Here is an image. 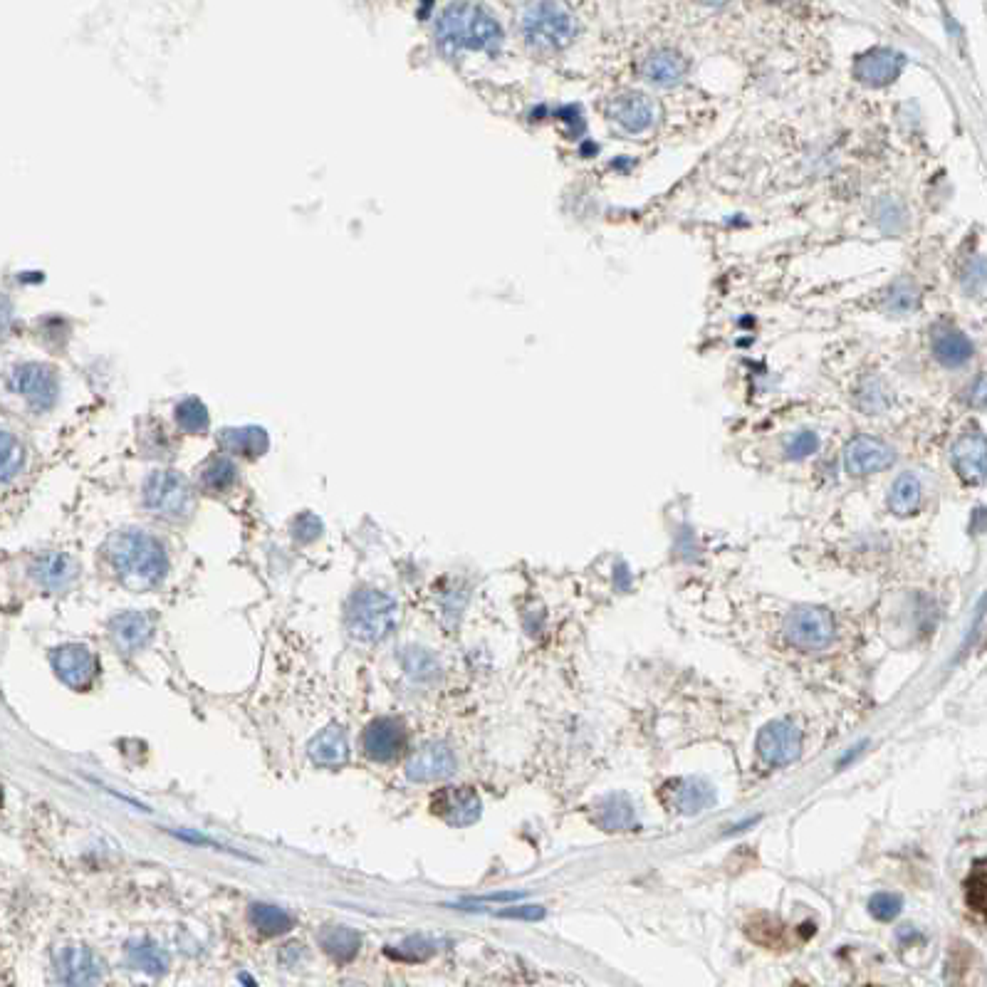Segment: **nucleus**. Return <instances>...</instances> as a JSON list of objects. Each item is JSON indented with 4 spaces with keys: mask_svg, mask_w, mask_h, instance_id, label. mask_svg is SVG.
<instances>
[{
    "mask_svg": "<svg viewBox=\"0 0 987 987\" xmlns=\"http://www.w3.org/2000/svg\"><path fill=\"white\" fill-rule=\"evenodd\" d=\"M109 564L129 589H151L164 582L169 555L156 537L144 530H122L104 547Z\"/></svg>",
    "mask_w": 987,
    "mask_h": 987,
    "instance_id": "f257e3e1",
    "label": "nucleus"
},
{
    "mask_svg": "<svg viewBox=\"0 0 987 987\" xmlns=\"http://www.w3.org/2000/svg\"><path fill=\"white\" fill-rule=\"evenodd\" d=\"M436 40L446 55L463 50L495 52L503 45V30L483 5L453 3L436 18Z\"/></svg>",
    "mask_w": 987,
    "mask_h": 987,
    "instance_id": "f03ea898",
    "label": "nucleus"
},
{
    "mask_svg": "<svg viewBox=\"0 0 987 987\" xmlns=\"http://www.w3.org/2000/svg\"><path fill=\"white\" fill-rule=\"evenodd\" d=\"M399 607L391 597L376 589H359L349 602L347 629L362 644H376L386 639L396 626Z\"/></svg>",
    "mask_w": 987,
    "mask_h": 987,
    "instance_id": "7ed1b4c3",
    "label": "nucleus"
},
{
    "mask_svg": "<svg viewBox=\"0 0 987 987\" xmlns=\"http://www.w3.org/2000/svg\"><path fill=\"white\" fill-rule=\"evenodd\" d=\"M522 33L537 50H562L574 40L577 25L564 5L535 3L522 13Z\"/></svg>",
    "mask_w": 987,
    "mask_h": 987,
    "instance_id": "20e7f679",
    "label": "nucleus"
},
{
    "mask_svg": "<svg viewBox=\"0 0 987 987\" xmlns=\"http://www.w3.org/2000/svg\"><path fill=\"white\" fill-rule=\"evenodd\" d=\"M144 505L164 520H186L193 513L191 483L176 470H156L144 483Z\"/></svg>",
    "mask_w": 987,
    "mask_h": 987,
    "instance_id": "39448f33",
    "label": "nucleus"
},
{
    "mask_svg": "<svg viewBox=\"0 0 987 987\" xmlns=\"http://www.w3.org/2000/svg\"><path fill=\"white\" fill-rule=\"evenodd\" d=\"M785 636L792 646L799 651H822L837 636V626H834L832 611L822 607H795L785 616Z\"/></svg>",
    "mask_w": 987,
    "mask_h": 987,
    "instance_id": "423d86ee",
    "label": "nucleus"
},
{
    "mask_svg": "<svg viewBox=\"0 0 987 987\" xmlns=\"http://www.w3.org/2000/svg\"><path fill=\"white\" fill-rule=\"evenodd\" d=\"M10 389L28 404L30 411L47 414L57 404L60 381H57L55 372L50 367H45V364L25 362L18 364L13 369V374H10Z\"/></svg>",
    "mask_w": 987,
    "mask_h": 987,
    "instance_id": "0eeeda50",
    "label": "nucleus"
},
{
    "mask_svg": "<svg viewBox=\"0 0 987 987\" xmlns=\"http://www.w3.org/2000/svg\"><path fill=\"white\" fill-rule=\"evenodd\" d=\"M757 755L770 767H787L802 755V733L792 720H770L757 735Z\"/></svg>",
    "mask_w": 987,
    "mask_h": 987,
    "instance_id": "6e6552de",
    "label": "nucleus"
},
{
    "mask_svg": "<svg viewBox=\"0 0 987 987\" xmlns=\"http://www.w3.org/2000/svg\"><path fill=\"white\" fill-rule=\"evenodd\" d=\"M715 787L703 777H678L663 785V802L671 812L683 817H696L715 804Z\"/></svg>",
    "mask_w": 987,
    "mask_h": 987,
    "instance_id": "1a4fd4ad",
    "label": "nucleus"
},
{
    "mask_svg": "<svg viewBox=\"0 0 987 987\" xmlns=\"http://www.w3.org/2000/svg\"><path fill=\"white\" fill-rule=\"evenodd\" d=\"M102 960L82 945H70L55 955V975L65 987H94L102 980Z\"/></svg>",
    "mask_w": 987,
    "mask_h": 987,
    "instance_id": "9d476101",
    "label": "nucleus"
},
{
    "mask_svg": "<svg viewBox=\"0 0 987 987\" xmlns=\"http://www.w3.org/2000/svg\"><path fill=\"white\" fill-rule=\"evenodd\" d=\"M893 461H896L893 448L889 443L879 441V438L856 436L844 448V468L854 478H864V475L886 470L893 466Z\"/></svg>",
    "mask_w": 987,
    "mask_h": 987,
    "instance_id": "9b49d317",
    "label": "nucleus"
},
{
    "mask_svg": "<svg viewBox=\"0 0 987 987\" xmlns=\"http://www.w3.org/2000/svg\"><path fill=\"white\" fill-rule=\"evenodd\" d=\"M52 668H55L57 678L62 683H67L75 691H85L97 676V658L87 646L65 644L52 651Z\"/></svg>",
    "mask_w": 987,
    "mask_h": 987,
    "instance_id": "f8f14e48",
    "label": "nucleus"
},
{
    "mask_svg": "<svg viewBox=\"0 0 987 987\" xmlns=\"http://www.w3.org/2000/svg\"><path fill=\"white\" fill-rule=\"evenodd\" d=\"M431 812L451 827H470L480 819L483 802L470 787H446L431 799Z\"/></svg>",
    "mask_w": 987,
    "mask_h": 987,
    "instance_id": "ddd939ff",
    "label": "nucleus"
},
{
    "mask_svg": "<svg viewBox=\"0 0 987 987\" xmlns=\"http://www.w3.org/2000/svg\"><path fill=\"white\" fill-rule=\"evenodd\" d=\"M950 461L955 473L968 485H980L987 480V436L980 431H968L950 448Z\"/></svg>",
    "mask_w": 987,
    "mask_h": 987,
    "instance_id": "4468645a",
    "label": "nucleus"
},
{
    "mask_svg": "<svg viewBox=\"0 0 987 987\" xmlns=\"http://www.w3.org/2000/svg\"><path fill=\"white\" fill-rule=\"evenodd\" d=\"M906 57L891 47H876L864 52L854 62V77L866 87H886L901 75Z\"/></svg>",
    "mask_w": 987,
    "mask_h": 987,
    "instance_id": "2eb2a0df",
    "label": "nucleus"
},
{
    "mask_svg": "<svg viewBox=\"0 0 987 987\" xmlns=\"http://www.w3.org/2000/svg\"><path fill=\"white\" fill-rule=\"evenodd\" d=\"M456 772V757L453 750L443 743L421 745L406 762V775L414 782L446 780Z\"/></svg>",
    "mask_w": 987,
    "mask_h": 987,
    "instance_id": "dca6fc26",
    "label": "nucleus"
},
{
    "mask_svg": "<svg viewBox=\"0 0 987 987\" xmlns=\"http://www.w3.org/2000/svg\"><path fill=\"white\" fill-rule=\"evenodd\" d=\"M77 574H80V564L65 552H45L30 564V577L50 592H62V589L72 587Z\"/></svg>",
    "mask_w": 987,
    "mask_h": 987,
    "instance_id": "f3484780",
    "label": "nucleus"
},
{
    "mask_svg": "<svg viewBox=\"0 0 987 987\" xmlns=\"http://www.w3.org/2000/svg\"><path fill=\"white\" fill-rule=\"evenodd\" d=\"M406 730L399 720L379 718L364 733V752L376 762H389L404 752Z\"/></svg>",
    "mask_w": 987,
    "mask_h": 987,
    "instance_id": "a211bd4d",
    "label": "nucleus"
},
{
    "mask_svg": "<svg viewBox=\"0 0 987 987\" xmlns=\"http://www.w3.org/2000/svg\"><path fill=\"white\" fill-rule=\"evenodd\" d=\"M609 114H611V119H614V122L629 134L646 132V129L654 124V117H656L654 104H651L649 99H646L644 94H639V92H629V94H621V97H616L614 102H611Z\"/></svg>",
    "mask_w": 987,
    "mask_h": 987,
    "instance_id": "6ab92c4d",
    "label": "nucleus"
},
{
    "mask_svg": "<svg viewBox=\"0 0 987 987\" xmlns=\"http://www.w3.org/2000/svg\"><path fill=\"white\" fill-rule=\"evenodd\" d=\"M688 72V60L676 50H668V47H661V50L651 52V55L644 57L641 62V77L651 85L658 87H671L676 82H681Z\"/></svg>",
    "mask_w": 987,
    "mask_h": 987,
    "instance_id": "aec40b11",
    "label": "nucleus"
},
{
    "mask_svg": "<svg viewBox=\"0 0 987 987\" xmlns=\"http://www.w3.org/2000/svg\"><path fill=\"white\" fill-rule=\"evenodd\" d=\"M151 634H154V621L146 614L129 611V614L117 616L112 621V639L124 654H134V651L144 649L151 641Z\"/></svg>",
    "mask_w": 987,
    "mask_h": 987,
    "instance_id": "412c9836",
    "label": "nucleus"
},
{
    "mask_svg": "<svg viewBox=\"0 0 987 987\" xmlns=\"http://www.w3.org/2000/svg\"><path fill=\"white\" fill-rule=\"evenodd\" d=\"M931 344L938 362L950 369L963 367V364H968L970 357H973V342H970L963 332H958V329L953 327L936 329Z\"/></svg>",
    "mask_w": 987,
    "mask_h": 987,
    "instance_id": "4be33fe9",
    "label": "nucleus"
},
{
    "mask_svg": "<svg viewBox=\"0 0 987 987\" xmlns=\"http://www.w3.org/2000/svg\"><path fill=\"white\" fill-rule=\"evenodd\" d=\"M594 819L604 832H631L636 827V809L624 792H614L599 799Z\"/></svg>",
    "mask_w": 987,
    "mask_h": 987,
    "instance_id": "5701e85b",
    "label": "nucleus"
},
{
    "mask_svg": "<svg viewBox=\"0 0 987 987\" xmlns=\"http://www.w3.org/2000/svg\"><path fill=\"white\" fill-rule=\"evenodd\" d=\"M310 757L320 767H342L349 760L347 735L339 725H329L310 743Z\"/></svg>",
    "mask_w": 987,
    "mask_h": 987,
    "instance_id": "b1692460",
    "label": "nucleus"
},
{
    "mask_svg": "<svg viewBox=\"0 0 987 987\" xmlns=\"http://www.w3.org/2000/svg\"><path fill=\"white\" fill-rule=\"evenodd\" d=\"M921 498H923L921 480H918L913 473H901L891 485V493H889L891 513L898 517L913 515L918 508H921Z\"/></svg>",
    "mask_w": 987,
    "mask_h": 987,
    "instance_id": "393cba45",
    "label": "nucleus"
},
{
    "mask_svg": "<svg viewBox=\"0 0 987 987\" xmlns=\"http://www.w3.org/2000/svg\"><path fill=\"white\" fill-rule=\"evenodd\" d=\"M250 921H253L255 931L263 933V936L268 938L282 936V933H287L292 926H295L290 913L273 906V903H255V906L250 908Z\"/></svg>",
    "mask_w": 987,
    "mask_h": 987,
    "instance_id": "a878e982",
    "label": "nucleus"
},
{
    "mask_svg": "<svg viewBox=\"0 0 987 987\" xmlns=\"http://www.w3.org/2000/svg\"><path fill=\"white\" fill-rule=\"evenodd\" d=\"M320 943H322V948H325L327 955H332L334 960H342V963H347V960H352L354 955H357L359 945H362V938H359V933L352 931V928L332 926V928H325V931H322Z\"/></svg>",
    "mask_w": 987,
    "mask_h": 987,
    "instance_id": "bb28decb",
    "label": "nucleus"
},
{
    "mask_svg": "<svg viewBox=\"0 0 987 987\" xmlns=\"http://www.w3.org/2000/svg\"><path fill=\"white\" fill-rule=\"evenodd\" d=\"M129 963L146 975H164L169 970V955L151 940H137L129 945Z\"/></svg>",
    "mask_w": 987,
    "mask_h": 987,
    "instance_id": "cd10ccee",
    "label": "nucleus"
},
{
    "mask_svg": "<svg viewBox=\"0 0 987 987\" xmlns=\"http://www.w3.org/2000/svg\"><path fill=\"white\" fill-rule=\"evenodd\" d=\"M223 448L228 453H238V456L255 458L268 448V438L260 428H238V431H223L221 436Z\"/></svg>",
    "mask_w": 987,
    "mask_h": 987,
    "instance_id": "c85d7f7f",
    "label": "nucleus"
},
{
    "mask_svg": "<svg viewBox=\"0 0 987 987\" xmlns=\"http://www.w3.org/2000/svg\"><path fill=\"white\" fill-rule=\"evenodd\" d=\"M235 480H238V468L228 458H211L201 468V485L211 493H223V490L233 488Z\"/></svg>",
    "mask_w": 987,
    "mask_h": 987,
    "instance_id": "c756f323",
    "label": "nucleus"
},
{
    "mask_svg": "<svg viewBox=\"0 0 987 987\" xmlns=\"http://www.w3.org/2000/svg\"><path fill=\"white\" fill-rule=\"evenodd\" d=\"M965 891H968L970 908L987 918V859H980L970 869L968 881H965Z\"/></svg>",
    "mask_w": 987,
    "mask_h": 987,
    "instance_id": "7c9ffc66",
    "label": "nucleus"
},
{
    "mask_svg": "<svg viewBox=\"0 0 987 987\" xmlns=\"http://www.w3.org/2000/svg\"><path fill=\"white\" fill-rule=\"evenodd\" d=\"M25 446L20 443L18 436H13V431L5 428L3 431V483L8 485L15 475H20V470L25 466Z\"/></svg>",
    "mask_w": 987,
    "mask_h": 987,
    "instance_id": "2f4dec72",
    "label": "nucleus"
},
{
    "mask_svg": "<svg viewBox=\"0 0 987 987\" xmlns=\"http://www.w3.org/2000/svg\"><path fill=\"white\" fill-rule=\"evenodd\" d=\"M176 423L186 433H203L208 428V411L198 399H186L176 406Z\"/></svg>",
    "mask_w": 987,
    "mask_h": 987,
    "instance_id": "473e14b6",
    "label": "nucleus"
},
{
    "mask_svg": "<svg viewBox=\"0 0 987 987\" xmlns=\"http://www.w3.org/2000/svg\"><path fill=\"white\" fill-rule=\"evenodd\" d=\"M903 898L898 893L879 891L869 898V913L881 923H891L901 916Z\"/></svg>",
    "mask_w": 987,
    "mask_h": 987,
    "instance_id": "72a5a7b5",
    "label": "nucleus"
},
{
    "mask_svg": "<svg viewBox=\"0 0 987 987\" xmlns=\"http://www.w3.org/2000/svg\"><path fill=\"white\" fill-rule=\"evenodd\" d=\"M817 448H819L817 433L799 431V433H795V436L790 438V441H787L785 453H787V458H795V461H802V458L812 456V453L817 451Z\"/></svg>",
    "mask_w": 987,
    "mask_h": 987,
    "instance_id": "f704fd0d",
    "label": "nucleus"
},
{
    "mask_svg": "<svg viewBox=\"0 0 987 987\" xmlns=\"http://www.w3.org/2000/svg\"><path fill=\"white\" fill-rule=\"evenodd\" d=\"M963 282L965 290L973 292V295H987V260L975 258L965 270Z\"/></svg>",
    "mask_w": 987,
    "mask_h": 987,
    "instance_id": "c9c22d12",
    "label": "nucleus"
},
{
    "mask_svg": "<svg viewBox=\"0 0 987 987\" xmlns=\"http://www.w3.org/2000/svg\"><path fill=\"white\" fill-rule=\"evenodd\" d=\"M320 532H322V522L317 520L315 515H300L295 520V525H292V537H295L297 542L317 540Z\"/></svg>",
    "mask_w": 987,
    "mask_h": 987,
    "instance_id": "e433bc0d",
    "label": "nucleus"
},
{
    "mask_svg": "<svg viewBox=\"0 0 987 987\" xmlns=\"http://www.w3.org/2000/svg\"><path fill=\"white\" fill-rule=\"evenodd\" d=\"M500 916H505V918H527V921H532V918H542L545 916V908H515V911H503Z\"/></svg>",
    "mask_w": 987,
    "mask_h": 987,
    "instance_id": "4c0bfd02",
    "label": "nucleus"
},
{
    "mask_svg": "<svg viewBox=\"0 0 987 987\" xmlns=\"http://www.w3.org/2000/svg\"><path fill=\"white\" fill-rule=\"evenodd\" d=\"M864 748H866V743H864V740H861V743H856V745H854V748H851V750H846V755L842 757V760H839V767H844V765H846V762H849V760H854V757H856V755H859V752H861V750H864Z\"/></svg>",
    "mask_w": 987,
    "mask_h": 987,
    "instance_id": "58836bf2",
    "label": "nucleus"
}]
</instances>
